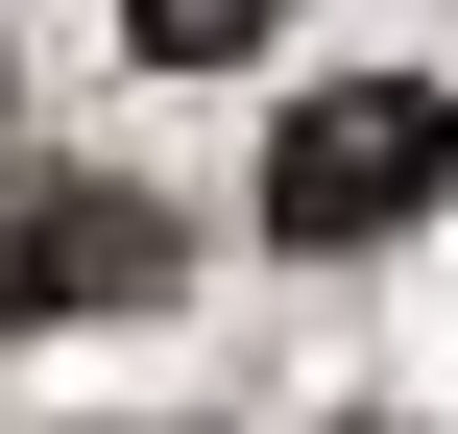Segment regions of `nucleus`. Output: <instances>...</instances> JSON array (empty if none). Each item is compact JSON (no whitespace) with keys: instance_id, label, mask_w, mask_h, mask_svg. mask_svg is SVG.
<instances>
[{"instance_id":"obj_2","label":"nucleus","mask_w":458,"mask_h":434,"mask_svg":"<svg viewBox=\"0 0 458 434\" xmlns=\"http://www.w3.org/2000/svg\"><path fill=\"white\" fill-rule=\"evenodd\" d=\"M169 290V217L121 193V169H0V338H48V314H145Z\"/></svg>"},{"instance_id":"obj_3","label":"nucleus","mask_w":458,"mask_h":434,"mask_svg":"<svg viewBox=\"0 0 458 434\" xmlns=\"http://www.w3.org/2000/svg\"><path fill=\"white\" fill-rule=\"evenodd\" d=\"M266 24H290V0H121V48H145V72H242Z\"/></svg>"},{"instance_id":"obj_1","label":"nucleus","mask_w":458,"mask_h":434,"mask_svg":"<svg viewBox=\"0 0 458 434\" xmlns=\"http://www.w3.org/2000/svg\"><path fill=\"white\" fill-rule=\"evenodd\" d=\"M458 193V97H411V72H338V97H290V145H266V242H386V217H435Z\"/></svg>"}]
</instances>
